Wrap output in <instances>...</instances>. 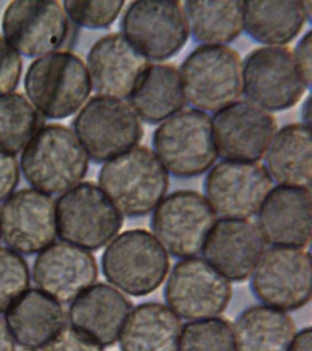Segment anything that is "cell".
Listing matches in <instances>:
<instances>
[{
	"label": "cell",
	"mask_w": 312,
	"mask_h": 351,
	"mask_svg": "<svg viewBox=\"0 0 312 351\" xmlns=\"http://www.w3.org/2000/svg\"><path fill=\"white\" fill-rule=\"evenodd\" d=\"M24 95L43 117L64 120L77 114L93 90L86 62L68 49L35 58L23 79Z\"/></svg>",
	"instance_id": "6da1fadb"
},
{
	"label": "cell",
	"mask_w": 312,
	"mask_h": 351,
	"mask_svg": "<svg viewBox=\"0 0 312 351\" xmlns=\"http://www.w3.org/2000/svg\"><path fill=\"white\" fill-rule=\"evenodd\" d=\"M90 158L71 128L47 123L21 151L20 167L32 188L62 194L78 185L88 172Z\"/></svg>",
	"instance_id": "7a4b0ae2"
},
{
	"label": "cell",
	"mask_w": 312,
	"mask_h": 351,
	"mask_svg": "<svg viewBox=\"0 0 312 351\" xmlns=\"http://www.w3.org/2000/svg\"><path fill=\"white\" fill-rule=\"evenodd\" d=\"M98 185L122 215L139 217L166 197L169 176L153 149L138 145L105 162Z\"/></svg>",
	"instance_id": "3957f363"
},
{
	"label": "cell",
	"mask_w": 312,
	"mask_h": 351,
	"mask_svg": "<svg viewBox=\"0 0 312 351\" xmlns=\"http://www.w3.org/2000/svg\"><path fill=\"white\" fill-rule=\"evenodd\" d=\"M101 263L106 280L133 296L157 290L171 267L168 252L152 232L143 229L116 236L104 252Z\"/></svg>",
	"instance_id": "277c9868"
},
{
	"label": "cell",
	"mask_w": 312,
	"mask_h": 351,
	"mask_svg": "<svg viewBox=\"0 0 312 351\" xmlns=\"http://www.w3.org/2000/svg\"><path fill=\"white\" fill-rule=\"evenodd\" d=\"M186 100L193 108L218 112L243 93V60L227 45H201L180 66Z\"/></svg>",
	"instance_id": "5b68a950"
},
{
	"label": "cell",
	"mask_w": 312,
	"mask_h": 351,
	"mask_svg": "<svg viewBox=\"0 0 312 351\" xmlns=\"http://www.w3.org/2000/svg\"><path fill=\"white\" fill-rule=\"evenodd\" d=\"M72 129L97 163L138 147L144 136L142 121L128 101L98 95L75 114Z\"/></svg>",
	"instance_id": "8992f818"
},
{
	"label": "cell",
	"mask_w": 312,
	"mask_h": 351,
	"mask_svg": "<svg viewBox=\"0 0 312 351\" xmlns=\"http://www.w3.org/2000/svg\"><path fill=\"white\" fill-rule=\"evenodd\" d=\"M156 155L167 171L179 178L204 174L217 161L212 117L195 108L163 121L153 136Z\"/></svg>",
	"instance_id": "52a82bcc"
},
{
	"label": "cell",
	"mask_w": 312,
	"mask_h": 351,
	"mask_svg": "<svg viewBox=\"0 0 312 351\" xmlns=\"http://www.w3.org/2000/svg\"><path fill=\"white\" fill-rule=\"evenodd\" d=\"M57 234L65 243L97 251L123 226V215L94 181H82L56 202Z\"/></svg>",
	"instance_id": "ba28073f"
},
{
	"label": "cell",
	"mask_w": 312,
	"mask_h": 351,
	"mask_svg": "<svg viewBox=\"0 0 312 351\" xmlns=\"http://www.w3.org/2000/svg\"><path fill=\"white\" fill-rule=\"evenodd\" d=\"M307 89L309 88L289 47H260L243 62V93L268 112L291 108Z\"/></svg>",
	"instance_id": "9c48e42d"
},
{
	"label": "cell",
	"mask_w": 312,
	"mask_h": 351,
	"mask_svg": "<svg viewBox=\"0 0 312 351\" xmlns=\"http://www.w3.org/2000/svg\"><path fill=\"white\" fill-rule=\"evenodd\" d=\"M217 216L204 195L180 189L156 207L152 229L167 252L185 259L201 254Z\"/></svg>",
	"instance_id": "30bf717a"
},
{
	"label": "cell",
	"mask_w": 312,
	"mask_h": 351,
	"mask_svg": "<svg viewBox=\"0 0 312 351\" xmlns=\"http://www.w3.org/2000/svg\"><path fill=\"white\" fill-rule=\"evenodd\" d=\"M122 34L149 60L164 62L182 51L190 37L180 1L136 0L123 14Z\"/></svg>",
	"instance_id": "8fae6325"
},
{
	"label": "cell",
	"mask_w": 312,
	"mask_h": 351,
	"mask_svg": "<svg viewBox=\"0 0 312 351\" xmlns=\"http://www.w3.org/2000/svg\"><path fill=\"white\" fill-rule=\"evenodd\" d=\"M1 30L21 56L39 58L62 49L70 21L57 0H15L5 8Z\"/></svg>",
	"instance_id": "7c38bea8"
},
{
	"label": "cell",
	"mask_w": 312,
	"mask_h": 351,
	"mask_svg": "<svg viewBox=\"0 0 312 351\" xmlns=\"http://www.w3.org/2000/svg\"><path fill=\"white\" fill-rule=\"evenodd\" d=\"M231 282L206 260L185 258L174 266L167 282L169 306L180 318L202 320L217 317L231 302Z\"/></svg>",
	"instance_id": "4fadbf2b"
},
{
	"label": "cell",
	"mask_w": 312,
	"mask_h": 351,
	"mask_svg": "<svg viewBox=\"0 0 312 351\" xmlns=\"http://www.w3.org/2000/svg\"><path fill=\"white\" fill-rule=\"evenodd\" d=\"M311 256L304 248L274 246L265 252L252 278L256 298L267 306L287 311L311 299Z\"/></svg>",
	"instance_id": "5bb4252c"
},
{
	"label": "cell",
	"mask_w": 312,
	"mask_h": 351,
	"mask_svg": "<svg viewBox=\"0 0 312 351\" xmlns=\"http://www.w3.org/2000/svg\"><path fill=\"white\" fill-rule=\"evenodd\" d=\"M212 126L218 156L237 162L262 160L278 129L270 112L248 100L215 112Z\"/></svg>",
	"instance_id": "9a60e30c"
},
{
	"label": "cell",
	"mask_w": 312,
	"mask_h": 351,
	"mask_svg": "<svg viewBox=\"0 0 312 351\" xmlns=\"http://www.w3.org/2000/svg\"><path fill=\"white\" fill-rule=\"evenodd\" d=\"M272 184L261 162L223 160L208 173L205 197L224 219H248L259 213Z\"/></svg>",
	"instance_id": "2e32d148"
},
{
	"label": "cell",
	"mask_w": 312,
	"mask_h": 351,
	"mask_svg": "<svg viewBox=\"0 0 312 351\" xmlns=\"http://www.w3.org/2000/svg\"><path fill=\"white\" fill-rule=\"evenodd\" d=\"M0 234L18 254L43 251L56 239V202L34 188L13 192L0 208Z\"/></svg>",
	"instance_id": "e0dca14e"
},
{
	"label": "cell",
	"mask_w": 312,
	"mask_h": 351,
	"mask_svg": "<svg viewBox=\"0 0 312 351\" xmlns=\"http://www.w3.org/2000/svg\"><path fill=\"white\" fill-rule=\"evenodd\" d=\"M86 64L98 95L125 99L152 63L121 32H112L93 44Z\"/></svg>",
	"instance_id": "ac0fdd59"
},
{
	"label": "cell",
	"mask_w": 312,
	"mask_h": 351,
	"mask_svg": "<svg viewBox=\"0 0 312 351\" xmlns=\"http://www.w3.org/2000/svg\"><path fill=\"white\" fill-rule=\"evenodd\" d=\"M259 226L248 219H221L211 230L204 260L229 281L242 282L256 270L265 252Z\"/></svg>",
	"instance_id": "d6986e66"
},
{
	"label": "cell",
	"mask_w": 312,
	"mask_h": 351,
	"mask_svg": "<svg viewBox=\"0 0 312 351\" xmlns=\"http://www.w3.org/2000/svg\"><path fill=\"white\" fill-rule=\"evenodd\" d=\"M32 276L39 290L59 303H70L97 281V262L87 250L53 243L38 255Z\"/></svg>",
	"instance_id": "ffe728a7"
},
{
	"label": "cell",
	"mask_w": 312,
	"mask_h": 351,
	"mask_svg": "<svg viewBox=\"0 0 312 351\" xmlns=\"http://www.w3.org/2000/svg\"><path fill=\"white\" fill-rule=\"evenodd\" d=\"M257 215L265 243L304 249L311 243V189L278 185L271 189Z\"/></svg>",
	"instance_id": "44dd1931"
},
{
	"label": "cell",
	"mask_w": 312,
	"mask_h": 351,
	"mask_svg": "<svg viewBox=\"0 0 312 351\" xmlns=\"http://www.w3.org/2000/svg\"><path fill=\"white\" fill-rule=\"evenodd\" d=\"M132 302L117 288L105 282L93 285L72 301L68 317L73 328L102 346L119 341Z\"/></svg>",
	"instance_id": "7402d4cb"
},
{
	"label": "cell",
	"mask_w": 312,
	"mask_h": 351,
	"mask_svg": "<svg viewBox=\"0 0 312 351\" xmlns=\"http://www.w3.org/2000/svg\"><path fill=\"white\" fill-rule=\"evenodd\" d=\"M5 322L21 347L37 350L67 326V317L61 303L43 291L31 289L7 310Z\"/></svg>",
	"instance_id": "603a6c76"
},
{
	"label": "cell",
	"mask_w": 312,
	"mask_h": 351,
	"mask_svg": "<svg viewBox=\"0 0 312 351\" xmlns=\"http://www.w3.org/2000/svg\"><path fill=\"white\" fill-rule=\"evenodd\" d=\"M311 1H246L243 29L265 46H286L311 19Z\"/></svg>",
	"instance_id": "cb8c5ba5"
},
{
	"label": "cell",
	"mask_w": 312,
	"mask_h": 351,
	"mask_svg": "<svg viewBox=\"0 0 312 351\" xmlns=\"http://www.w3.org/2000/svg\"><path fill=\"white\" fill-rule=\"evenodd\" d=\"M128 99L141 121L149 123H163L187 104L180 70L169 63L150 65Z\"/></svg>",
	"instance_id": "d4e9b609"
},
{
	"label": "cell",
	"mask_w": 312,
	"mask_h": 351,
	"mask_svg": "<svg viewBox=\"0 0 312 351\" xmlns=\"http://www.w3.org/2000/svg\"><path fill=\"white\" fill-rule=\"evenodd\" d=\"M182 318L166 304L149 302L133 308L119 336L122 351H177Z\"/></svg>",
	"instance_id": "484cf974"
},
{
	"label": "cell",
	"mask_w": 312,
	"mask_h": 351,
	"mask_svg": "<svg viewBox=\"0 0 312 351\" xmlns=\"http://www.w3.org/2000/svg\"><path fill=\"white\" fill-rule=\"evenodd\" d=\"M311 126L289 123L276 131L265 156V166L278 185L311 189Z\"/></svg>",
	"instance_id": "4316f807"
},
{
	"label": "cell",
	"mask_w": 312,
	"mask_h": 351,
	"mask_svg": "<svg viewBox=\"0 0 312 351\" xmlns=\"http://www.w3.org/2000/svg\"><path fill=\"white\" fill-rule=\"evenodd\" d=\"M232 328L237 351H287L297 334L290 315L267 304L245 309Z\"/></svg>",
	"instance_id": "83f0119b"
},
{
	"label": "cell",
	"mask_w": 312,
	"mask_h": 351,
	"mask_svg": "<svg viewBox=\"0 0 312 351\" xmlns=\"http://www.w3.org/2000/svg\"><path fill=\"white\" fill-rule=\"evenodd\" d=\"M183 8L190 33L202 45H226L243 30V1H186Z\"/></svg>",
	"instance_id": "f1b7e54d"
},
{
	"label": "cell",
	"mask_w": 312,
	"mask_h": 351,
	"mask_svg": "<svg viewBox=\"0 0 312 351\" xmlns=\"http://www.w3.org/2000/svg\"><path fill=\"white\" fill-rule=\"evenodd\" d=\"M42 117L24 93L0 96V149L21 153L42 128Z\"/></svg>",
	"instance_id": "f546056e"
},
{
	"label": "cell",
	"mask_w": 312,
	"mask_h": 351,
	"mask_svg": "<svg viewBox=\"0 0 312 351\" xmlns=\"http://www.w3.org/2000/svg\"><path fill=\"white\" fill-rule=\"evenodd\" d=\"M177 351H237L234 328L221 317L191 321L182 326Z\"/></svg>",
	"instance_id": "4dcf8cb0"
},
{
	"label": "cell",
	"mask_w": 312,
	"mask_h": 351,
	"mask_svg": "<svg viewBox=\"0 0 312 351\" xmlns=\"http://www.w3.org/2000/svg\"><path fill=\"white\" fill-rule=\"evenodd\" d=\"M29 284L31 274L25 259L12 249L0 247V313L6 312Z\"/></svg>",
	"instance_id": "1f68e13d"
},
{
	"label": "cell",
	"mask_w": 312,
	"mask_h": 351,
	"mask_svg": "<svg viewBox=\"0 0 312 351\" xmlns=\"http://www.w3.org/2000/svg\"><path fill=\"white\" fill-rule=\"evenodd\" d=\"M62 3L69 21L88 29H105L111 26L124 10L125 4L121 0H65Z\"/></svg>",
	"instance_id": "d6a6232c"
},
{
	"label": "cell",
	"mask_w": 312,
	"mask_h": 351,
	"mask_svg": "<svg viewBox=\"0 0 312 351\" xmlns=\"http://www.w3.org/2000/svg\"><path fill=\"white\" fill-rule=\"evenodd\" d=\"M23 70V56L0 34V96L15 92Z\"/></svg>",
	"instance_id": "836d02e7"
},
{
	"label": "cell",
	"mask_w": 312,
	"mask_h": 351,
	"mask_svg": "<svg viewBox=\"0 0 312 351\" xmlns=\"http://www.w3.org/2000/svg\"><path fill=\"white\" fill-rule=\"evenodd\" d=\"M43 351H104V348L71 326H65L43 348Z\"/></svg>",
	"instance_id": "e575fe53"
},
{
	"label": "cell",
	"mask_w": 312,
	"mask_h": 351,
	"mask_svg": "<svg viewBox=\"0 0 312 351\" xmlns=\"http://www.w3.org/2000/svg\"><path fill=\"white\" fill-rule=\"evenodd\" d=\"M21 167L17 156L0 149V202L15 192L20 182Z\"/></svg>",
	"instance_id": "d590c367"
},
{
	"label": "cell",
	"mask_w": 312,
	"mask_h": 351,
	"mask_svg": "<svg viewBox=\"0 0 312 351\" xmlns=\"http://www.w3.org/2000/svg\"><path fill=\"white\" fill-rule=\"evenodd\" d=\"M311 49H312V35L311 30H309L305 35L298 41L296 47L294 57L301 75L309 88L311 86L312 71H311Z\"/></svg>",
	"instance_id": "8d00e7d4"
},
{
	"label": "cell",
	"mask_w": 312,
	"mask_h": 351,
	"mask_svg": "<svg viewBox=\"0 0 312 351\" xmlns=\"http://www.w3.org/2000/svg\"><path fill=\"white\" fill-rule=\"evenodd\" d=\"M287 351H312L311 328H303L302 330L296 334Z\"/></svg>",
	"instance_id": "74e56055"
},
{
	"label": "cell",
	"mask_w": 312,
	"mask_h": 351,
	"mask_svg": "<svg viewBox=\"0 0 312 351\" xmlns=\"http://www.w3.org/2000/svg\"><path fill=\"white\" fill-rule=\"evenodd\" d=\"M0 351H15V341L3 318L0 317Z\"/></svg>",
	"instance_id": "f35d334b"
},
{
	"label": "cell",
	"mask_w": 312,
	"mask_h": 351,
	"mask_svg": "<svg viewBox=\"0 0 312 351\" xmlns=\"http://www.w3.org/2000/svg\"><path fill=\"white\" fill-rule=\"evenodd\" d=\"M311 96H308L304 101L302 108H301V117H302L303 123L311 126Z\"/></svg>",
	"instance_id": "ab89813d"
},
{
	"label": "cell",
	"mask_w": 312,
	"mask_h": 351,
	"mask_svg": "<svg viewBox=\"0 0 312 351\" xmlns=\"http://www.w3.org/2000/svg\"><path fill=\"white\" fill-rule=\"evenodd\" d=\"M0 240H1V234H0Z\"/></svg>",
	"instance_id": "60d3db41"
}]
</instances>
